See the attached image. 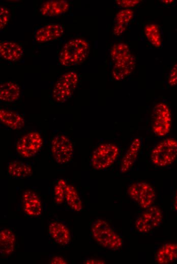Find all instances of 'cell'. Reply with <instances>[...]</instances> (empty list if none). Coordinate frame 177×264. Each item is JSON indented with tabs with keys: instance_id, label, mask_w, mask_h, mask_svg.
<instances>
[{
	"instance_id": "7",
	"label": "cell",
	"mask_w": 177,
	"mask_h": 264,
	"mask_svg": "<svg viewBox=\"0 0 177 264\" xmlns=\"http://www.w3.org/2000/svg\"><path fill=\"white\" fill-rule=\"evenodd\" d=\"M127 193L136 203L143 209L152 206L156 200V192L154 188L144 182L132 183L129 186Z\"/></svg>"
},
{
	"instance_id": "27",
	"label": "cell",
	"mask_w": 177,
	"mask_h": 264,
	"mask_svg": "<svg viewBox=\"0 0 177 264\" xmlns=\"http://www.w3.org/2000/svg\"><path fill=\"white\" fill-rule=\"evenodd\" d=\"M134 14V11L130 9L121 10L116 14L115 23L127 25L133 19Z\"/></svg>"
},
{
	"instance_id": "16",
	"label": "cell",
	"mask_w": 177,
	"mask_h": 264,
	"mask_svg": "<svg viewBox=\"0 0 177 264\" xmlns=\"http://www.w3.org/2000/svg\"><path fill=\"white\" fill-rule=\"evenodd\" d=\"M48 231L53 240L61 245L68 244L71 240V235L67 227L59 221H53L49 225Z\"/></svg>"
},
{
	"instance_id": "6",
	"label": "cell",
	"mask_w": 177,
	"mask_h": 264,
	"mask_svg": "<svg viewBox=\"0 0 177 264\" xmlns=\"http://www.w3.org/2000/svg\"><path fill=\"white\" fill-rule=\"evenodd\" d=\"M152 127L154 134L162 137L170 130L172 118L170 110L165 103H159L153 109Z\"/></svg>"
},
{
	"instance_id": "22",
	"label": "cell",
	"mask_w": 177,
	"mask_h": 264,
	"mask_svg": "<svg viewBox=\"0 0 177 264\" xmlns=\"http://www.w3.org/2000/svg\"><path fill=\"white\" fill-rule=\"evenodd\" d=\"M32 168L27 163L18 160L12 161L8 164V174L15 178H22L32 174Z\"/></svg>"
},
{
	"instance_id": "11",
	"label": "cell",
	"mask_w": 177,
	"mask_h": 264,
	"mask_svg": "<svg viewBox=\"0 0 177 264\" xmlns=\"http://www.w3.org/2000/svg\"><path fill=\"white\" fill-rule=\"evenodd\" d=\"M64 28L59 23H51L39 28L36 31L35 38L39 43L48 42L60 38L63 35Z\"/></svg>"
},
{
	"instance_id": "29",
	"label": "cell",
	"mask_w": 177,
	"mask_h": 264,
	"mask_svg": "<svg viewBox=\"0 0 177 264\" xmlns=\"http://www.w3.org/2000/svg\"><path fill=\"white\" fill-rule=\"evenodd\" d=\"M116 4L119 7L125 8V9L134 7L138 5L141 1L139 0H117Z\"/></svg>"
},
{
	"instance_id": "21",
	"label": "cell",
	"mask_w": 177,
	"mask_h": 264,
	"mask_svg": "<svg viewBox=\"0 0 177 264\" xmlns=\"http://www.w3.org/2000/svg\"><path fill=\"white\" fill-rule=\"evenodd\" d=\"M15 236L9 229L5 228L0 232V252L3 256L11 254L14 249Z\"/></svg>"
},
{
	"instance_id": "4",
	"label": "cell",
	"mask_w": 177,
	"mask_h": 264,
	"mask_svg": "<svg viewBox=\"0 0 177 264\" xmlns=\"http://www.w3.org/2000/svg\"><path fill=\"white\" fill-rule=\"evenodd\" d=\"M78 81V75L75 72L70 71L62 75L53 87V100L58 103L66 102L72 95Z\"/></svg>"
},
{
	"instance_id": "35",
	"label": "cell",
	"mask_w": 177,
	"mask_h": 264,
	"mask_svg": "<svg viewBox=\"0 0 177 264\" xmlns=\"http://www.w3.org/2000/svg\"><path fill=\"white\" fill-rule=\"evenodd\" d=\"M161 2H162L163 3H165V4H170V3H172V2H173V1H172V0H168V1L163 0V1H162Z\"/></svg>"
},
{
	"instance_id": "15",
	"label": "cell",
	"mask_w": 177,
	"mask_h": 264,
	"mask_svg": "<svg viewBox=\"0 0 177 264\" xmlns=\"http://www.w3.org/2000/svg\"><path fill=\"white\" fill-rule=\"evenodd\" d=\"M69 4L65 0H51L44 2L40 8L41 14L44 16L55 17L67 12Z\"/></svg>"
},
{
	"instance_id": "32",
	"label": "cell",
	"mask_w": 177,
	"mask_h": 264,
	"mask_svg": "<svg viewBox=\"0 0 177 264\" xmlns=\"http://www.w3.org/2000/svg\"><path fill=\"white\" fill-rule=\"evenodd\" d=\"M67 263V261L63 258L58 256L52 257L50 261V263L52 264H66Z\"/></svg>"
},
{
	"instance_id": "1",
	"label": "cell",
	"mask_w": 177,
	"mask_h": 264,
	"mask_svg": "<svg viewBox=\"0 0 177 264\" xmlns=\"http://www.w3.org/2000/svg\"><path fill=\"white\" fill-rule=\"evenodd\" d=\"M90 45L85 40L76 38L66 43L58 55V61L65 67H72L82 63L87 58Z\"/></svg>"
},
{
	"instance_id": "33",
	"label": "cell",
	"mask_w": 177,
	"mask_h": 264,
	"mask_svg": "<svg viewBox=\"0 0 177 264\" xmlns=\"http://www.w3.org/2000/svg\"><path fill=\"white\" fill-rule=\"evenodd\" d=\"M104 261L103 260L95 259V258H90L85 260L84 261V263H104Z\"/></svg>"
},
{
	"instance_id": "12",
	"label": "cell",
	"mask_w": 177,
	"mask_h": 264,
	"mask_svg": "<svg viewBox=\"0 0 177 264\" xmlns=\"http://www.w3.org/2000/svg\"><path fill=\"white\" fill-rule=\"evenodd\" d=\"M135 59L131 54L124 58L114 62L112 75L116 81H121L130 75L135 67Z\"/></svg>"
},
{
	"instance_id": "5",
	"label": "cell",
	"mask_w": 177,
	"mask_h": 264,
	"mask_svg": "<svg viewBox=\"0 0 177 264\" xmlns=\"http://www.w3.org/2000/svg\"><path fill=\"white\" fill-rule=\"evenodd\" d=\"M118 146L112 143L102 144L93 151L91 157V164L95 170L105 169L111 166L119 154Z\"/></svg>"
},
{
	"instance_id": "26",
	"label": "cell",
	"mask_w": 177,
	"mask_h": 264,
	"mask_svg": "<svg viewBox=\"0 0 177 264\" xmlns=\"http://www.w3.org/2000/svg\"><path fill=\"white\" fill-rule=\"evenodd\" d=\"M66 181L59 179L54 187V200L56 203L62 204L65 200L66 189L68 185Z\"/></svg>"
},
{
	"instance_id": "2",
	"label": "cell",
	"mask_w": 177,
	"mask_h": 264,
	"mask_svg": "<svg viewBox=\"0 0 177 264\" xmlns=\"http://www.w3.org/2000/svg\"><path fill=\"white\" fill-rule=\"evenodd\" d=\"M91 232L96 242L104 248L117 250L123 245L121 237L105 220H96L92 224Z\"/></svg>"
},
{
	"instance_id": "30",
	"label": "cell",
	"mask_w": 177,
	"mask_h": 264,
	"mask_svg": "<svg viewBox=\"0 0 177 264\" xmlns=\"http://www.w3.org/2000/svg\"><path fill=\"white\" fill-rule=\"evenodd\" d=\"M168 83L170 86L177 85V63H176L171 70L168 78Z\"/></svg>"
},
{
	"instance_id": "9",
	"label": "cell",
	"mask_w": 177,
	"mask_h": 264,
	"mask_svg": "<svg viewBox=\"0 0 177 264\" xmlns=\"http://www.w3.org/2000/svg\"><path fill=\"white\" fill-rule=\"evenodd\" d=\"M51 151L55 161L60 164L69 162L73 155V145L66 136L59 134L51 142Z\"/></svg>"
},
{
	"instance_id": "14",
	"label": "cell",
	"mask_w": 177,
	"mask_h": 264,
	"mask_svg": "<svg viewBox=\"0 0 177 264\" xmlns=\"http://www.w3.org/2000/svg\"><path fill=\"white\" fill-rule=\"evenodd\" d=\"M23 209L25 213L30 216L37 217L42 213L41 200L33 191L27 190L23 194Z\"/></svg>"
},
{
	"instance_id": "34",
	"label": "cell",
	"mask_w": 177,
	"mask_h": 264,
	"mask_svg": "<svg viewBox=\"0 0 177 264\" xmlns=\"http://www.w3.org/2000/svg\"><path fill=\"white\" fill-rule=\"evenodd\" d=\"M173 209L174 210V211L177 212V190L176 191V193L175 194V196H174V201H173Z\"/></svg>"
},
{
	"instance_id": "10",
	"label": "cell",
	"mask_w": 177,
	"mask_h": 264,
	"mask_svg": "<svg viewBox=\"0 0 177 264\" xmlns=\"http://www.w3.org/2000/svg\"><path fill=\"white\" fill-rule=\"evenodd\" d=\"M40 134L35 131H30L21 137L16 144V151L21 156L30 158L35 156L43 145Z\"/></svg>"
},
{
	"instance_id": "20",
	"label": "cell",
	"mask_w": 177,
	"mask_h": 264,
	"mask_svg": "<svg viewBox=\"0 0 177 264\" xmlns=\"http://www.w3.org/2000/svg\"><path fill=\"white\" fill-rule=\"evenodd\" d=\"M20 95V88L15 82L6 81L0 85V99L1 101L12 103L16 101Z\"/></svg>"
},
{
	"instance_id": "17",
	"label": "cell",
	"mask_w": 177,
	"mask_h": 264,
	"mask_svg": "<svg viewBox=\"0 0 177 264\" xmlns=\"http://www.w3.org/2000/svg\"><path fill=\"white\" fill-rule=\"evenodd\" d=\"M23 50L18 44L9 41L0 43V55L5 60L15 61L21 59Z\"/></svg>"
},
{
	"instance_id": "25",
	"label": "cell",
	"mask_w": 177,
	"mask_h": 264,
	"mask_svg": "<svg viewBox=\"0 0 177 264\" xmlns=\"http://www.w3.org/2000/svg\"><path fill=\"white\" fill-rule=\"evenodd\" d=\"M130 54L129 46L123 43L114 45L110 51V56L114 62L121 60Z\"/></svg>"
},
{
	"instance_id": "19",
	"label": "cell",
	"mask_w": 177,
	"mask_h": 264,
	"mask_svg": "<svg viewBox=\"0 0 177 264\" xmlns=\"http://www.w3.org/2000/svg\"><path fill=\"white\" fill-rule=\"evenodd\" d=\"M177 259V243H167L157 251L155 260L159 264H168Z\"/></svg>"
},
{
	"instance_id": "31",
	"label": "cell",
	"mask_w": 177,
	"mask_h": 264,
	"mask_svg": "<svg viewBox=\"0 0 177 264\" xmlns=\"http://www.w3.org/2000/svg\"><path fill=\"white\" fill-rule=\"evenodd\" d=\"M127 25L114 23L113 27V33L115 36H120L125 31Z\"/></svg>"
},
{
	"instance_id": "28",
	"label": "cell",
	"mask_w": 177,
	"mask_h": 264,
	"mask_svg": "<svg viewBox=\"0 0 177 264\" xmlns=\"http://www.w3.org/2000/svg\"><path fill=\"white\" fill-rule=\"evenodd\" d=\"M11 17L9 10L4 6L0 7V28L3 29L8 24Z\"/></svg>"
},
{
	"instance_id": "23",
	"label": "cell",
	"mask_w": 177,
	"mask_h": 264,
	"mask_svg": "<svg viewBox=\"0 0 177 264\" xmlns=\"http://www.w3.org/2000/svg\"><path fill=\"white\" fill-rule=\"evenodd\" d=\"M65 200L72 210L77 212L82 210L81 200L75 188L70 184H68L67 187Z\"/></svg>"
},
{
	"instance_id": "18",
	"label": "cell",
	"mask_w": 177,
	"mask_h": 264,
	"mask_svg": "<svg viewBox=\"0 0 177 264\" xmlns=\"http://www.w3.org/2000/svg\"><path fill=\"white\" fill-rule=\"evenodd\" d=\"M0 120L4 125L14 130L21 129L25 124L24 119L21 115L4 109L0 110Z\"/></svg>"
},
{
	"instance_id": "8",
	"label": "cell",
	"mask_w": 177,
	"mask_h": 264,
	"mask_svg": "<svg viewBox=\"0 0 177 264\" xmlns=\"http://www.w3.org/2000/svg\"><path fill=\"white\" fill-rule=\"evenodd\" d=\"M145 209L135 223L136 229L142 234L148 233L158 227L163 220L162 212L158 207L151 206Z\"/></svg>"
},
{
	"instance_id": "24",
	"label": "cell",
	"mask_w": 177,
	"mask_h": 264,
	"mask_svg": "<svg viewBox=\"0 0 177 264\" xmlns=\"http://www.w3.org/2000/svg\"><path fill=\"white\" fill-rule=\"evenodd\" d=\"M144 31L147 40L151 44L157 48L161 46V34L157 25L154 24L147 25L144 27Z\"/></svg>"
},
{
	"instance_id": "3",
	"label": "cell",
	"mask_w": 177,
	"mask_h": 264,
	"mask_svg": "<svg viewBox=\"0 0 177 264\" xmlns=\"http://www.w3.org/2000/svg\"><path fill=\"white\" fill-rule=\"evenodd\" d=\"M177 158V141L166 139L158 143L151 153V160L156 166L166 167L171 164Z\"/></svg>"
},
{
	"instance_id": "13",
	"label": "cell",
	"mask_w": 177,
	"mask_h": 264,
	"mask_svg": "<svg viewBox=\"0 0 177 264\" xmlns=\"http://www.w3.org/2000/svg\"><path fill=\"white\" fill-rule=\"evenodd\" d=\"M141 144V141L138 138L131 143L121 162L120 169L121 173H126L133 166L138 157Z\"/></svg>"
}]
</instances>
